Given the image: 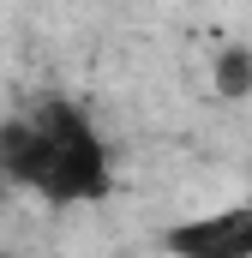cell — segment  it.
Segmentation results:
<instances>
[{
  "label": "cell",
  "instance_id": "cell-1",
  "mask_svg": "<svg viewBox=\"0 0 252 258\" xmlns=\"http://www.w3.org/2000/svg\"><path fill=\"white\" fill-rule=\"evenodd\" d=\"M42 132L54 138V156H48V180H42V198L48 204H96L114 186V168H108V144L102 132L90 126V114L66 96H48L36 108Z\"/></svg>",
  "mask_w": 252,
  "mask_h": 258
},
{
  "label": "cell",
  "instance_id": "cell-2",
  "mask_svg": "<svg viewBox=\"0 0 252 258\" xmlns=\"http://www.w3.org/2000/svg\"><path fill=\"white\" fill-rule=\"evenodd\" d=\"M162 246L174 258H252V198L210 210V216H192V222H174L162 234Z\"/></svg>",
  "mask_w": 252,
  "mask_h": 258
},
{
  "label": "cell",
  "instance_id": "cell-5",
  "mask_svg": "<svg viewBox=\"0 0 252 258\" xmlns=\"http://www.w3.org/2000/svg\"><path fill=\"white\" fill-rule=\"evenodd\" d=\"M0 204H6V180H0Z\"/></svg>",
  "mask_w": 252,
  "mask_h": 258
},
{
  "label": "cell",
  "instance_id": "cell-4",
  "mask_svg": "<svg viewBox=\"0 0 252 258\" xmlns=\"http://www.w3.org/2000/svg\"><path fill=\"white\" fill-rule=\"evenodd\" d=\"M216 96L222 102H246L252 96V48L246 42H228L216 54Z\"/></svg>",
  "mask_w": 252,
  "mask_h": 258
},
{
  "label": "cell",
  "instance_id": "cell-3",
  "mask_svg": "<svg viewBox=\"0 0 252 258\" xmlns=\"http://www.w3.org/2000/svg\"><path fill=\"white\" fill-rule=\"evenodd\" d=\"M48 156H54V138L42 132L36 114L0 120V180L42 192V180H48Z\"/></svg>",
  "mask_w": 252,
  "mask_h": 258
}]
</instances>
